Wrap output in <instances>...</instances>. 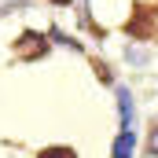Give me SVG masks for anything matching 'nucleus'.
Listing matches in <instances>:
<instances>
[{
	"instance_id": "f257e3e1",
	"label": "nucleus",
	"mask_w": 158,
	"mask_h": 158,
	"mask_svg": "<svg viewBox=\"0 0 158 158\" xmlns=\"http://www.w3.org/2000/svg\"><path fill=\"white\" fill-rule=\"evenodd\" d=\"M37 52H44V40L40 37H22V44H19V55H37Z\"/></svg>"
},
{
	"instance_id": "f03ea898",
	"label": "nucleus",
	"mask_w": 158,
	"mask_h": 158,
	"mask_svg": "<svg viewBox=\"0 0 158 158\" xmlns=\"http://www.w3.org/2000/svg\"><path fill=\"white\" fill-rule=\"evenodd\" d=\"M48 158H74L70 151H48Z\"/></svg>"
},
{
	"instance_id": "7ed1b4c3",
	"label": "nucleus",
	"mask_w": 158,
	"mask_h": 158,
	"mask_svg": "<svg viewBox=\"0 0 158 158\" xmlns=\"http://www.w3.org/2000/svg\"><path fill=\"white\" fill-rule=\"evenodd\" d=\"M151 147H155V151H158V132H155V136H151Z\"/></svg>"
},
{
	"instance_id": "20e7f679",
	"label": "nucleus",
	"mask_w": 158,
	"mask_h": 158,
	"mask_svg": "<svg viewBox=\"0 0 158 158\" xmlns=\"http://www.w3.org/2000/svg\"><path fill=\"white\" fill-rule=\"evenodd\" d=\"M59 4H66V0H59Z\"/></svg>"
}]
</instances>
